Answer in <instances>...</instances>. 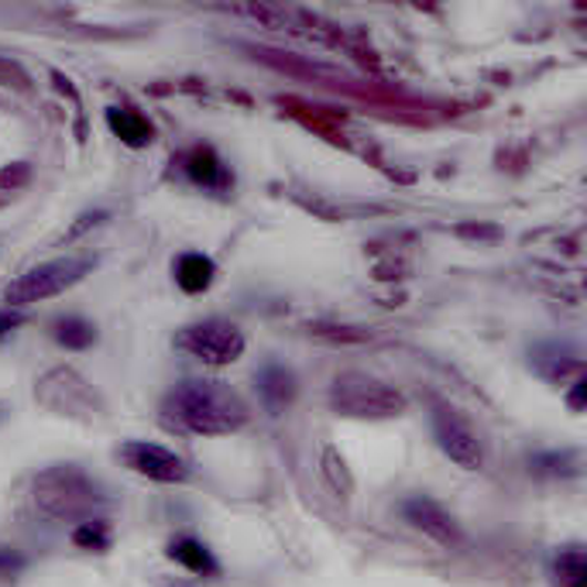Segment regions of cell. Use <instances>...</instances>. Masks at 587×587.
Masks as SVG:
<instances>
[{"instance_id": "cell-7", "label": "cell", "mask_w": 587, "mask_h": 587, "mask_svg": "<svg viewBox=\"0 0 587 587\" xmlns=\"http://www.w3.org/2000/svg\"><path fill=\"white\" fill-rule=\"evenodd\" d=\"M117 460L124 463L128 471L148 478V481H162V484H182L190 478V468H185V460L175 457L172 450L159 447V444H145V440H131L117 450Z\"/></svg>"}, {"instance_id": "cell-6", "label": "cell", "mask_w": 587, "mask_h": 587, "mask_svg": "<svg viewBox=\"0 0 587 587\" xmlns=\"http://www.w3.org/2000/svg\"><path fill=\"white\" fill-rule=\"evenodd\" d=\"M175 348L203 364L224 367L244 354V333L227 320H203V323L182 327L175 333Z\"/></svg>"}, {"instance_id": "cell-13", "label": "cell", "mask_w": 587, "mask_h": 587, "mask_svg": "<svg viewBox=\"0 0 587 587\" xmlns=\"http://www.w3.org/2000/svg\"><path fill=\"white\" fill-rule=\"evenodd\" d=\"M169 556L175 564H182L185 570H193V574H216V561H213L210 549L200 540H175L169 546Z\"/></svg>"}, {"instance_id": "cell-10", "label": "cell", "mask_w": 587, "mask_h": 587, "mask_svg": "<svg viewBox=\"0 0 587 587\" xmlns=\"http://www.w3.org/2000/svg\"><path fill=\"white\" fill-rule=\"evenodd\" d=\"M107 124H110V131L128 148H145L154 138V128L148 124V117H141L131 107H110L107 110Z\"/></svg>"}, {"instance_id": "cell-3", "label": "cell", "mask_w": 587, "mask_h": 587, "mask_svg": "<svg viewBox=\"0 0 587 587\" xmlns=\"http://www.w3.org/2000/svg\"><path fill=\"white\" fill-rule=\"evenodd\" d=\"M35 502L52 519L76 522V519H86L93 505L100 502V488L93 484V478L83 474L76 463H58V468H49L39 474Z\"/></svg>"}, {"instance_id": "cell-19", "label": "cell", "mask_w": 587, "mask_h": 587, "mask_svg": "<svg viewBox=\"0 0 587 587\" xmlns=\"http://www.w3.org/2000/svg\"><path fill=\"white\" fill-rule=\"evenodd\" d=\"M21 323H24V317L18 313V309H0V340H4L8 333H14Z\"/></svg>"}, {"instance_id": "cell-1", "label": "cell", "mask_w": 587, "mask_h": 587, "mask_svg": "<svg viewBox=\"0 0 587 587\" xmlns=\"http://www.w3.org/2000/svg\"><path fill=\"white\" fill-rule=\"evenodd\" d=\"M247 402L224 382H182L162 398V423L193 437H224L247 423Z\"/></svg>"}, {"instance_id": "cell-15", "label": "cell", "mask_w": 587, "mask_h": 587, "mask_svg": "<svg viewBox=\"0 0 587 587\" xmlns=\"http://www.w3.org/2000/svg\"><path fill=\"white\" fill-rule=\"evenodd\" d=\"M185 172L200 185H224V162L210 148H193L190 159H185Z\"/></svg>"}, {"instance_id": "cell-18", "label": "cell", "mask_w": 587, "mask_h": 587, "mask_svg": "<svg viewBox=\"0 0 587 587\" xmlns=\"http://www.w3.org/2000/svg\"><path fill=\"white\" fill-rule=\"evenodd\" d=\"M323 478L333 481V491H337V494H340V481H344L348 491H354V481H351V474H348V463H344V457H340L337 450H327V453H323Z\"/></svg>"}, {"instance_id": "cell-11", "label": "cell", "mask_w": 587, "mask_h": 587, "mask_svg": "<svg viewBox=\"0 0 587 587\" xmlns=\"http://www.w3.org/2000/svg\"><path fill=\"white\" fill-rule=\"evenodd\" d=\"M213 275H216V268H213V262H210L206 255H182L179 265H175V282H179V289H185V292H203V289H210Z\"/></svg>"}, {"instance_id": "cell-2", "label": "cell", "mask_w": 587, "mask_h": 587, "mask_svg": "<svg viewBox=\"0 0 587 587\" xmlns=\"http://www.w3.org/2000/svg\"><path fill=\"white\" fill-rule=\"evenodd\" d=\"M330 406L351 419H392L406 409V395L364 371H344L330 385Z\"/></svg>"}, {"instance_id": "cell-9", "label": "cell", "mask_w": 587, "mask_h": 587, "mask_svg": "<svg viewBox=\"0 0 587 587\" xmlns=\"http://www.w3.org/2000/svg\"><path fill=\"white\" fill-rule=\"evenodd\" d=\"M402 512H406V519L416 525V530H423L429 540H437L444 546L460 543V530H457L453 515L444 505L433 502V499H423V494H416V499H409L406 505H402Z\"/></svg>"}, {"instance_id": "cell-14", "label": "cell", "mask_w": 587, "mask_h": 587, "mask_svg": "<svg viewBox=\"0 0 587 587\" xmlns=\"http://www.w3.org/2000/svg\"><path fill=\"white\" fill-rule=\"evenodd\" d=\"M52 337L70 351H86L93 340H97V330H93V323H86L79 317H66V320H55Z\"/></svg>"}, {"instance_id": "cell-5", "label": "cell", "mask_w": 587, "mask_h": 587, "mask_svg": "<svg viewBox=\"0 0 587 587\" xmlns=\"http://www.w3.org/2000/svg\"><path fill=\"white\" fill-rule=\"evenodd\" d=\"M86 271H89L86 258H62V262L39 265V268H31V271H24V275L14 278V282L4 289V302L11 309H18V306H31V302L52 299L58 292H66L70 286H76Z\"/></svg>"}, {"instance_id": "cell-17", "label": "cell", "mask_w": 587, "mask_h": 587, "mask_svg": "<svg viewBox=\"0 0 587 587\" xmlns=\"http://www.w3.org/2000/svg\"><path fill=\"white\" fill-rule=\"evenodd\" d=\"M73 540L86 549H107V543H110L104 522H79L73 530Z\"/></svg>"}, {"instance_id": "cell-4", "label": "cell", "mask_w": 587, "mask_h": 587, "mask_svg": "<svg viewBox=\"0 0 587 587\" xmlns=\"http://www.w3.org/2000/svg\"><path fill=\"white\" fill-rule=\"evenodd\" d=\"M35 398L55 416H70L79 423H93L104 413V402L76 367H52L35 382Z\"/></svg>"}, {"instance_id": "cell-12", "label": "cell", "mask_w": 587, "mask_h": 587, "mask_svg": "<svg viewBox=\"0 0 587 587\" xmlns=\"http://www.w3.org/2000/svg\"><path fill=\"white\" fill-rule=\"evenodd\" d=\"M262 395H265V402H268L271 409L289 406L292 395H296V378H292V371L278 367V364L265 367V375H262Z\"/></svg>"}, {"instance_id": "cell-8", "label": "cell", "mask_w": 587, "mask_h": 587, "mask_svg": "<svg viewBox=\"0 0 587 587\" xmlns=\"http://www.w3.org/2000/svg\"><path fill=\"white\" fill-rule=\"evenodd\" d=\"M433 433H437L440 450L457 463V468L478 471L484 463V450H481L478 433L463 423L453 409H437V413H433Z\"/></svg>"}, {"instance_id": "cell-16", "label": "cell", "mask_w": 587, "mask_h": 587, "mask_svg": "<svg viewBox=\"0 0 587 587\" xmlns=\"http://www.w3.org/2000/svg\"><path fill=\"white\" fill-rule=\"evenodd\" d=\"M553 570H556V584H561V587H584V584H587L584 549H577V546L561 549V556H556Z\"/></svg>"}]
</instances>
